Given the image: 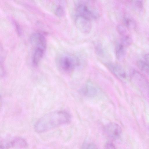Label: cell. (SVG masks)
<instances>
[{"instance_id": "1", "label": "cell", "mask_w": 149, "mask_h": 149, "mask_svg": "<svg viewBox=\"0 0 149 149\" xmlns=\"http://www.w3.org/2000/svg\"><path fill=\"white\" fill-rule=\"evenodd\" d=\"M71 116L67 112L63 111L52 112L45 115L36 123L35 130L37 132L42 133L68 123Z\"/></svg>"}, {"instance_id": "14", "label": "cell", "mask_w": 149, "mask_h": 149, "mask_svg": "<svg viewBox=\"0 0 149 149\" xmlns=\"http://www.w3.org/2000/svg\"><path fill=\"white\" fill-rule=\"evenodd\" d=\"M65 12L63 7L60 4L56 7L55 10V14L59 17L63 16L65 14Z\"/></svg>"}, {"instance_id": "10", "label": "cell", "mask_w": 149, "mask_h": 149, "mask_svg": "<svg viewBox=\"0 0 149 149\" xmlns=\"http://www.w3.org/2000/svg\"><path fill=\"white\" fill-rule=\"evenodd\" d=\"M126 54V51L124 46L121 44L117 45L115 50L116 56L117 59L119 60L123 59Z\"/></svg>"}, {"instance_id": "9", "label": "cell", "mask_w": 149, "mask_h": 149, "mask_svg": "<svg viewBox=\"0 0 149 149\" xmlns=\"http://www.w3.org/2000/svg\"><path fill=\"white\" fill-rule=\"evenodd\" d=\"M46 49L39 47L34 48L32 56V62L35 65L39 63L43 56Z\"/></svg>"}, {"instance_id": "6", "label": "cell", "mask_w": 149, "mask_h": 149, "mask_svg": "<svg viewBox=\"0 0 149 149\" xmlns=\"http://www.w3.org/2000/svg\"><path fill=\"white\" fill-rule=\"evenodd\" d=\"M75 26L78 29L84 34H88L91 31V21L84 17L77 16L75 20Z\"/></svg>"}, {"instance_id": "17", "label": "cell", "mask_w": 149, "mask_h": 149, "mask_svg": "<svg viewBox=\"0 0 149 149\" xmlns=\"http://www.w3.org/2000/svg\"><path fill=\"white\" fill-rule=\"evenodd\" d=\"M104 149H116L115 146L112 142H107L104 146Z\"/></svg>"}, {"instance_id": "16", "label": "cell", "mask_w": 149, "mask_h": 149, "mask_svg": "<svg viewBox=\"0 0 149 149\" xmlns=\"http://www.w3.org/2000/svg\"><path fill=\"white\" fill-rule=\"evenodd\" d=\"M84 149H99L96 145L93 143H89L86 144Z\"/></svg>"}, {"instance_id": "2", "label": "cell", "mask_w": 149, "mask_h": 149, "mask_svg": "<svg viewBox=\"0 0 149 149\" xmlns=\"http://www.w3.org/2000/svg\"><path fill=\"white\" fill-rule=\"evenodd\" d=\"M57 64L61 71L64 72L69 73L73 70L78 65L79 61L73 56L63 54L58 58Z\"/></svg>"}, {"instance_id": "12", "label": "cell", "mask_w": 149, "mask_h": 149, "mask_svg": "<svg viewBox=\"0 0 149 149\" xmlns=\"http://www.w3.org/2000/svg\"><path fill=\"white\" fill-rule=\"evenodd\" d=\"M136 64L141 70L149 74V64L143 61L139 60L137 62Z\"/></svg>"}, {"instance_id": "3", "label": "cell", "mask_w": 149, "mask_h": 149, "mask_svg": "<svg viewBox=\"0 0 149 149\" xmlns=\"http://www.w3.org/2000/svg\"><path fill=\"white\" fill-rule=\"evenodd\" d=\"M89 3L85 1H79L77 2L76 11L77 16L84 17L91 21L97 18V12L92 6H89Z\"/></svg>"}, {"instance_id": "11", "label": "cell", "mask_w": 149, "mask_h": 149, "mask_svg": "<svg viewBox=\"0 0 149 149\" xmlns=\"http://www.w3.org/2000/svg\"><path fill=\"white\" fill-rule=\"evenodd\" d=\"M123 22L124 25L129 29H134L136 27V24L134 21L129 17H124L123 18Z\"/></svg>"}, {"instance_id": "7", "label": "cell", "mask_w": 149, "mask_h": 149, "mask_svg": "<svg viewBox=\"0 0 149 149\" xmlns=\"http://www.w3.org/2000/svg\"><path fill=\"white\" fill-rule=\"evenodd\" d=\"M106 66L109 70L116 77L123 80L126 78L125 72L119 65L114 63H108Z\"/></svg>"}, {"instance_id": "8", "label": "cell", "mask_w": 149, "mask_h": 149, "mask_svg": "<svg viewBox=\"0 0 149 149\" xmlns=\"http://www.w3.org/2000/svg\"><path fill=\"white\" fill-rule=\"evenodd\" d=\"M81 93L87 97L95 96L97 94V90L96 87L91 83L88 82L81 89Z\"/></svg>"}, {"instance_id": "18", "label": "cell", "mask_w": 149, "mask_h": 149, "mask_svg": "<svg viewBox=\"0 0 149 149\" xmlns=\"http://www.w3.org/2000/svg\"><path fill=\"white\" fill-rule=\"evenodd\" d=\"M15 28L17 33L19 35H20L21 33V30H20V27L19 25L16 22H14Z\"/></svg>"}, {"instance_id": "5", "label": "cell", "mask_w": 149, "mask_h": 149, "mask_svg": "<svg viewBox=\"0 0 149 149\" xmlns=\"http://www.w3.org/2000/svg\"><path fill=\"white\" fill-rule=\"evenodd\" d=\"M27 143L26 140L20 137H15L9 140L1 142V149H8L12 147L24 148L27 147Z\"/></svg>"}, {"instance_id": "4", "label": "cell", "mask_w": 149, "mask_h": 149, "mask_svg": "<svg viewBox=\"0 0 149 149\" xmlns=\"http://www.w3.org/2000/svg\"><path fill=\"white\" fill-rule=\"evenodd\" d=\"M104 133L109 138L115 140L120 136L122 130L120 127L114 123H110L105 126L103 128Z\"/></svg>"}, {"instance_id": "19", "label": "cell", "mask_w": 149, "mask_h": 149, "mask_svg": "<svg viewBox=\"0 0 149 149\" xmlns=\"http://www.w3.org/2000/svg\"><path fill=\"white\" fill-rule=\"evenodd\" d=\"M144 58L146 62L149 64V54H146L144 56Z\"/></svg>"}, {"instance_id": "13", "label": "cell", "mask_w": 149, "mask_h": 149, "mask_svg": "<svg viewBox=\"0 0 149 149\" xmlns=\"http://www.w3.org/2000/svg\"><path fill=\"white\" fill-rule=\"evenodd\" d=\"M121 44L125 46H128L132 43V40L131 37L128 35L122 36L121 39Z\"/></svg>"}, {"instance_id": "15", "label": "cell", "mask_w": 149, "mask_h": 149, "mask_svg": "<svg viewBox=\"0 0 149 149\" xmlns=\"http://www.w3.org/2000/svg\"><path fill=\"white\" fill-rule=\"evenodd\" d=\"M116 30L119 34L124 36L126 35L127 31L125 27L121 25H118L116 27Z\"/></svg>"}]
</instances>
